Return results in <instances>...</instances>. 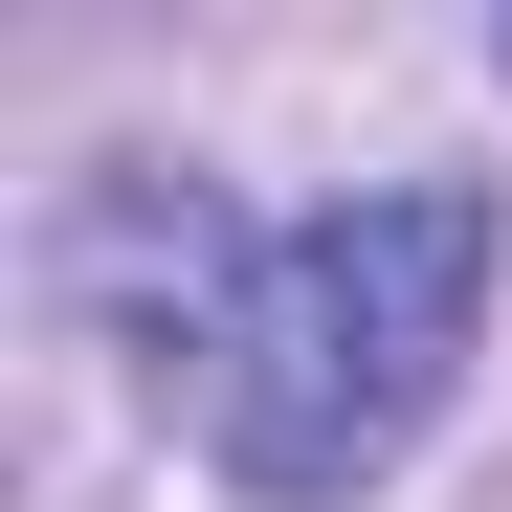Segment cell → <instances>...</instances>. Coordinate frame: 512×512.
I'll use <instances>...</instances> for the list:
<instances>
[{"label":"cell","mask_w":512,"mask_h":512,"mask_svg":"<svg viewBox=\"0 0 512 512\" xmlns=\"http://www.w3.org/2000/svg\"><path fill=\"white\" fill-rule=\"evenodd\" d=\"M490 268H512L490 179H357V201L268 223V245H245L223 357H201V446H223V490L357 512L423 423H446L468 334H490Z\"/></svg>","instance_id":"cell-1"}]
</instances>
